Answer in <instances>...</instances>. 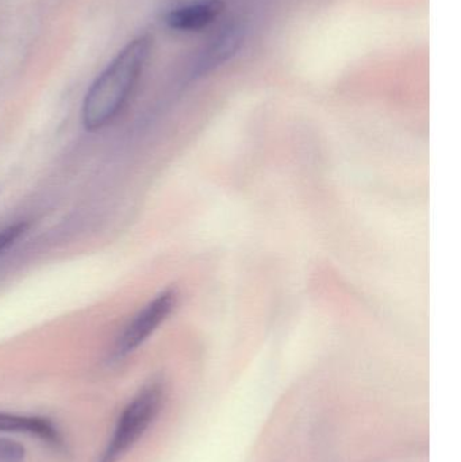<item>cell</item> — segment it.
<instances>
[{"label": "cell", "mask_w": 461, "mask_h": 462, "mask_svg": "<svg viewBox=\"0 0 461 462\" xmlns=\"http://www.w3.org/2000/svg\"><path fill=\"white\" fill-rule=\"evenodd\" d=\"M245 38V30L238 23L230 24L219 32L206 46L195 62L194 78H203L214 72L237 54Z\"/></svg>", "instance_id": "obj_6"}, {"label": "cell", "mask_w": 461, "mask_h": 462, "mask_svg": "<svg viewBox=\"0 0 461 462\" xmlns=\"http://www.w3.org/2000/svg\"><path fill=\"white\" fill-rule=\"evenodd\" d=\"M179 301L178 291L173 288L162 291L146 303L116 337L114 345V357L116 360L126 358L140 349L154 331L173 314Z\"/></svg>", "instance_id": "obj_3"}, {"label": "cell", "mask_w": 461, "mask_h": 462, "mask_svg": "<svg viewBox=\"0 0 461 462\" xmlns=\"http://www.w3.org/2000/svg\"><path fill=\"white\" fill-rule=\"evenodd\" d=\"M164 383L153 380L143 385L127 402L116 418L110 437L95 462H119L152 428L165 403Z\"/></svg>", "instance_id": "obj_2"}, {"label": "cell", "mask_w": 461, "mask_h": 462, "mask_svg": "<svg viewBox=\"0 0 461 462\" xmlns=\"http://www.w3.org/2000/svg\"><path fill=\"white\" fill-rule=\"evenodd\" d=\"M152 48L151 35H138L95 79L81 105V125L87 132L105 129L118 118L140 81Z\"/></svg>", "instance_id": "obj_1"}, {"label": "cell", "mask_w": 461, "mask_h": 462, "mask_svg": "<svg viewBox=\"0 0 461 462\" xmlns=\"http://www.w3.org/2000/svg\"><path fill=\"white\" fill-rule=\"evenodd\" d=\"M29 230V224L19 221L0 229V255L10 250Z\"/></svg>", "instance_id": "obj_7"}, {"label": "cell", "mask_w": 461, "mask_h": 462, "mask_svg": "<svg viewBox=\"0 0 461 462\" xmlns=\"http://www.w3.org/2000/svg\"><path fill=\"white\" fill-rule=\"evenodd\" d=\"M224 10V0H189L172 8L165 15V23L175 32H197L207 29Z\"/></svg>", "instance_id": "obj_5"}, {"label": "cell", "mask_w": 461, "mask_h": 462, "mask_svg": "<svg viewBox=\"0 0 461 462\" xmlns=\"http://www.w3.org/2000/svg\"><path fill=\"white\" fill-rule=\"evenodd\" d=\"M0 436H26L54 449L64 447V437L59 426L42 415L0 411Z\"/></svg>", "instance_id": "obj_4"}, {"label": "cell", "mask_w": 461, "mask_h": 462, "mask_svg": "<svg viewBox=\"0 0 461 462\" xmlns=\"http://www.w3.org/2000/svg\"><path fill=\"white\" fill-rule=\"evenodd\" d=\"M26 456V448L21 442L0 436V462H24Z\"/></svg>", "instance_id": "obj_8"}]
</instances>
